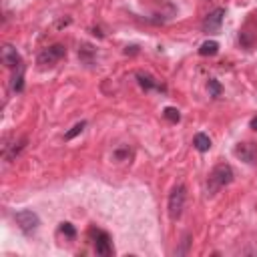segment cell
Wrapping results in <instances>:
<instances>
[{"label":"cell","mask_w":257,"mask_h":257,"mask_svg":"<svg viewBox=\"0 0 257 257\" xmlns=\"http://www.w3.org/2000/svg\"><path fill=\"white\" fill-rule=\"evenodd\" d=\"M84 126H86V122H84V120H80V122H76V124H74V126H72V128H70V131H68V133L64 135V139H66V141H70V139H74L76 135H80V133L84 131Z\"/></svg>","instance_id":"obj_15"},{"label":"cell","mask_w":257,"mask_h":257,"mask_svg":"<svg viewBox=\"0 0 257 257\" xmlns=\"http://www.w3.org/2000/svg\"><path fill=\"white\" fill-rule=\"evenodd\" d=\"M137 78H139V84H141L145 90H153V88H157V90H165V86H163V84H159L151 74L137 72Z\"/></svg>","instance_id":"obj_9"},{"label":"cell","mask_w":257,"mask_h":257,"mask_svg":"<svg viewBox=\"0 0 257 257\" xmlns=\"http://www.w3.org/2000/svg\"><path fill=\"white\" fill-rule=\"evenodd\" d=\"M217 52H219V42H215V40H205L199 46V54L201 56H215Z\"/></svg>","instance_id":"obj_11"},{"label":"cell","mask_w":257,"mask_h":257,"mask_svg":"<svg viewBox=\"0 0 257 257\" xmlns=\"http://www.w3.org/2000/svg\"><path fill=\"white\" fill-rule=\"evenodd\" d=\"M193 145H195L197 151L207 153V151L211 149V139H209V135H205V133H197L195 139H193Z\"/></svg>","instance_id":"obj_10"},{"label":"cell","mask_w":257,"mask_h":257,"mask_svg":"<svg viewBox=\"0 0 257 257\" xmlns=\"http://www.w3.org/2000/svg\"><path fill=\"white\" fill-rule=\"evenodd\" d=\"M233 177H235V173H233L231 165L219 163L209 173V179H207V191H209V195H215L217 191H221L223 187H227L229 183H233Z\"/></svg>","instance_id":"obj_1"},{"label":"cell","mask_w":257,"mask_h":257,"mask_svg":"<svg viewBox=\"0 0 257 257\" xmlns=\"http://www.w3.org/2000/svg\"><path fill=\"white\" fill-rule=\"evenodd\" d=\"M163 116H165L169 122H179V120H181V112H179L175 106H167V108L163 110Z\"/></svg>","instance_id":"obj_14"},{"label":"cell","mask_w":257,"mask_h":257,"mask_svg":"<svg viewBox=\"0 0 257 257\" xmlns=\"http://www.w3.org/2000/svg\"><path fill=\"white\" fill-rule=\"evenodd\" d=\"M60 233L68 239H74L76 237V229L72 227V223H60Z\"/></svg>","instance_id":"obj_16"},{"label":"cell","mask_w":257,"mask_h":257,"mask_svg":"<svg viewBox=\"0 0 257 257\" xmlns=\"http://www.w3.org/2000/svg\"><path fill=\"white\" fill-rule=\"evenodd\" d=\"M14 221L18 223V227L22 229V233H26V235L34 233V231L38 229V225H40L38 215H36L34 211H30V209L16 211V213H14Z\"/></svg>","instance_id":"obj_4"},{"label":"cell","mask_w":257,"mask_h":257,"mask_svg":"<svg viewBox=\"0 0 257 257\" xmlns=\"http://www.w3.org/2000/svg\"><path fill=\"white\" fill-rule=\"evenodd\" d=\"M22 84H24V66L16 70V74H14V78H12V88H14L16 92H20V90H22Z\"/></svg>","instance_id":"obj_13"},{"label":"cell","mask_w":257,"mask_h":257,"mask_svg":"<svg viewBox=\"0 0 257 257\" xmlns=\"http://www.w3.org/2000/svg\"><path fill=\"white\" fill-rule=\"evenodd\" d=\"M90 235H92V241H94V251L96 255L100 257H110L114 253L112 249V241H110V235L102 229H90Z\"/></svg>","instance_id":"obj_5"},{"label":"cell","mask_w":257,"mask_h":257,"mask_svg":"<svg viewBox=\"0 0 257 257\" xmlns=\"http://www.w3.org/2000/svg\"><path fill=\"white\" fill-rule=\"evenodd\" d=\"M94 52H92V48L88 46V44H84L80 50H78V56L82 58V60H86V62H90V56H92Z\"/></svg>","instance_id":"obj_17"},{"label":"cell","mask_w":257,"mask_h":257,"mask_svg":"<svg viewBox=\"0 0 257 257\" xmlns=\"http://www.w3.org/2000/svg\"><path fill=\"white\" fill-rule=\"evenodd\" d=\"M114 157H118V159H120V157H131V151H128V149H118V151L114 153Z\"/></svg>","instance_id":"obj_19"},{"label":"cell","mask_w":257,"mask_h":257,"mask_svg":"<svg viewBox=\"0 0 257 257\" xmlns=\"http://www.w3.org/2000/svg\"><path fill=\"white\" fill-rule=\"evenodd\" d=\"M233 153H235L237 159H241L249 165L257 163V145L255 143H239V145H235Z\"/></svg>","instance_id":"obj_7"},{"label":"cell","mask_w":257,"mask_h":257,"mask_svg":"<svg viewBox=\"0 0 257 257\" xmlns=\"http://www.w3.org/2000/svg\"><path fill=\"white\" fill-rule=\"evenodd\" d=\"M189 239H191L189 235H185V237H183V245H181V249H177V251H175L177 255H185V253L189 251Z\"/></svg>","instance_id":"obj_18"},{"label":"cell","mask_w":257,"mask_h":257,"mask_svg":"<svg viewBox=\"0 0 257 257\" xmlns=\"http://www.w3.org/2000/svg\"><path fill=\"white\" fill-rule=\"evenodd\" d=\"M207 90H209V96L219 98V96H221V92H223V86H221V82H219V80L211 78V80H209V84H207Z\"/></svg>","instance_id":"obj_12"},{"label":"cell","mask_w":257,"mask_h":257,"mask_svg":"<svg viewBox=\"0 0 257 257\" xmlns=\"http://www.w3.org/2000/svg\"><path fill=\"white\" fill-rule=\"evenodd\" d=\"M223 18H225V8H215L213 12H209L203 20V32H207V34L219 32V28L223 24Z\"/></svg>","instance_id":"obj_6"},{"label":"cell","mask_w":257,"mask_h":257,"mask_svg":"<svg viewBox=\"0 0 257 257\" xmlns=\"http://www.w3.org/2000/svg\"><path fill=\"white\" fill-rule=\"evenodd\" d=\"M249 126H251L253 131H257V116H253V118H251V122H249Z\"/></svg>","instance_id":"obj_20"},{"label":"cell","mask_w":257,"mask_h":257,"mask_svg":"<svg viewBox=\"0 0 257 257\" xmlns=\"http://www.w3.org/2000/svg\"><path fill=\"white\" fill-rule=\"evenodd\" d=\"M2 62L8 66V68H20L22 66V58L18 54V50L10 44H4L2 46Z\"/></svg>","instance_id":"obj_8"},{"label":"cell","mask_w":257,"mask_h":257,"mask_svg":"<svg viewBox=\"0 0 257 257\" xmlns=\"http://www.w3.org/2000/svg\"><path fill=\"white\" fill-rule=\"evenodd\" d=\"M64 56H66V48H64L62 44H52V46H46V48L40 50L36 62H38V66L46 68V66H54V64L60 62Z\"/></svg>","instance_id":"obj_3"},{"label":"cell","mask_w":257,"mask_h":257,"mask_svg":"<svg viewBox=\"0 0 257 257\" xmlns=\"http://www.w3.org/2000/svg\"><path fill=\"white\" fill-rule=\"evenodd\" d=\"M185 199H187V189L185 185H175L171 195H169V217L173 221H177L183 215L185 209Z\"/></svg>","instance_id":"obj_2"}]
</instances>
